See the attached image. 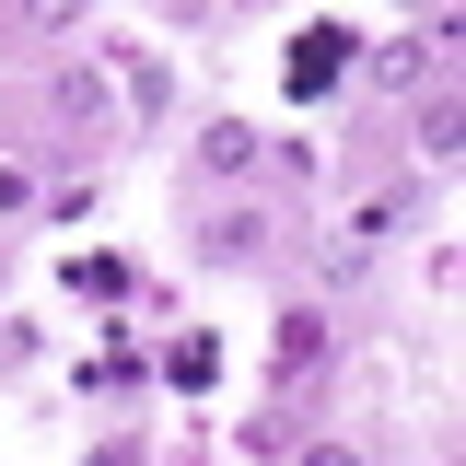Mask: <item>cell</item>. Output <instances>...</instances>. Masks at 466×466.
I'll use <instances>...</instances> for the list:
<instances>
[{"mask_svg": "<svg viewBox=\"0 0 466 466\" xmlns=\"http://www.w3.org/2000/svg\"><path fill=\"white\" fill-rule=\"evenodd\" d=\"M339 70H350V35H339V24H315V35L291 47V94H327Z\"/></svg>", "mask_w": 466, "mask_h": 466, "instance_id": "2", "label": "cell"}, {"mask_svg": "<svg viewBox=\"0 0 466 466\" xmlns=\"http://www.w3.org/2000/svg\"><path fill=\"white\" fill-rule=\"evenodd\" d=\"M198 164H210V175H245V164H257V128H210Z\"/></svg>", "mask_w": 466, "mask_h": 466, "instance_id": "6", "label": "cell"}, {"mask_svg": "<svg viewBox=\"0 0 466 466\" xmlns=\"http://www.w3.org/2000/svg\"><path fill=\"white\" fill-rule=\"evenodd\" d=\"M94 466H140V443H106V455H94Z\"/></svg>", "mask_w": 466, "mask_h": 466, "instance_id": "10", "label": "cell"}, {"mask_svg": "<svg viewBox=\"0 0 466 466\" xmlns=\"http://www.w3.org/2000/svg\"><path fill=\"white\" fill-rule=\"evenodd\" d=\"M198 257H210V268H257V257H268V210H222V222L198 233Z\"/></svg>", "mask_w": 466, "mask_h": 466, "instance_id": "1", "label": "cell"}, {"mask_svg": "<svg viewBox=\"0 0 466 466\" xmlns=\"http://www.w3.org/2000/svg\"><path fill=\"white\" fill-rule=\"evenodd\" d=\"M291 466H361V443H303Z\"/></svg>", "mask_w": 466, "mask_h": 466, "instance_id": "8", "label": "cell"}, {"mask_svg": "<svg viewBox=\"0 0 466 466\" xmlns=\"http://www.w3.org/2000/svg\"><path fill=\"white\" fill-rule=\"evenodd\" d=\"M315 339H327L315 315H280V373H303V361H315Z\"/></svg>", "mask_w": 466, "mask_h": 466, "instance_id": "7", "label": "cell"}, {"mask_svg": "<svg viewBox=\"0 0 466 466\" xmlns=\"http://www.w3.org/2000/svg\"><path fill=\"white\" fill-rule=\"evenodd\" d=\"M12 12H24V24H70L82 0H12Z\"/></svg>", "mask_w": 466, "mask_h": 466, "instance_id": "9", "label": "cell"}, {"mask_svg": "<svg viewBox=\"0 0 466 466\" xmlns=\"http://www.w3.org/2000/svg\"><path fill=\"white\" fill-rule=\"evenodd\" d=\"M443 47H455V24H431L420 47H385V58H373V70H385L397 94H420V82H443Z\"/></svg>", "mask_w": 466, "mask_h": 466, "instance_id": "3", "label": "cell"}, {"mask_svg": "<svg viewBox=\"0 0 466 466\" xmlns=\"http://www.w3.org/2000/svg\"><path fill=\"white\" fill-rule=\"evenodd\" d=\"M58 116H70V128H106V82H94V70H58Z\"/></svg>", "mask_w": 466, "mask_h": 466, "instance_id": "5", "label": "cell"}, {"mask_svg": "<svg viewBox=\"0 0 466 466\" xmlns=\"http://www.w3.org/2000/svg\"><path fill=\"white\" fill-rule=\"evenodd\" d=\"M455 128H466L455 82H431V106H420V152H431V164H455Z\"/></svg>", "mask_w": 466, "mask_h": 466, "instance_id": "4", "label": "cell"}]
</instances>
